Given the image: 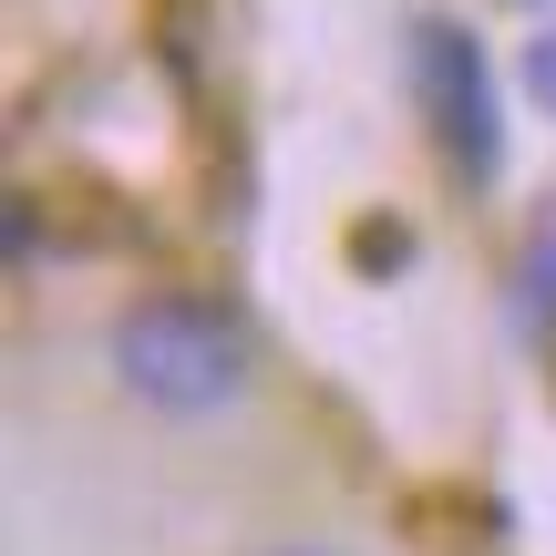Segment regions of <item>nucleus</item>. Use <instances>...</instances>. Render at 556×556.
Returning a JSON list of instances; mask_svg holds the SVG:
<instances>
[{
	"instance_id": "5",
	"label": "nucleus",
	"mask_w": 556,
	"mask_h": 556,
	"mask_svg": "<svg viewBox=\"0 0 556 556\" xmlns=\"http://www.w3.org/2000/svg\"><path fill=\"white\" fill-rule=\"evenodd\" d=\"M11 258H41V206L11 197Z\"/></svg>"
},
{
	"instance_id": "4",
	"label": "nucleus",
	"mask_w": 556,
	"mask_h": 556,
	"mask_svg": "<svg viewBox=\"0 0 556 556\" xmlns=\"http://www.w3.org/2000/svg\"><path fill=\"white\" fill-rule=\"evenodd\" d=\"M526 93H536V114H556V21L526 41Z\"/></svg>"
},
{
	"instance_id": "6",
	"label": "nucleus",
	"mask_w": 556,
	"mask_h": 556,
	"mask_svg": "<svg viewBox=\"0 0 556 556\" xmlns=\"http://www.w3.org/2000/svg\"><path fill=\"white\" fill-rule=\"evenodd\" d=\"M413 258V238H392V227H371V238H361V268H402Z\"/></svg>"
},
{
	"instance_id": "7",
	"label": "nucleus",
	"mask_w": 556,
	"mask_h": 556,
	"mask_svg": "<svg viewBox=\"0 0 556 556\" xmlns=\"http://www.w3.org/2000/svg\"><path fill=\"white\" fill-rule=\"evenodd\" d=\"M278 556H330V546H278Z\"/></svg>"
},
{
	"instance_id": "3",
	"label": "nucleus",
	"mask_w": 556,
	"mask_h": 556,
	"mask_svg": "<svg viewBox=\"0 0 556 556\" xmlns=\"http://www.w3.org/2000/svg\"><path fill=\"white\" fill-rule=\"evenodd\" d=\"M516 319L526 330L556 319V197L536 206V227H526V248H516Z\"/></svg>"
},
{
	"instance_id": "2",
	"label": "nucleus",
	"mask_w": 556,
	"mask_h": 556,
	"mask_svg": "<svg viewBox=\"0 0 556 556\" xmlns=\"http://www.w3.org/2000/svg\"><path fill=\"white\" fill-rule=\"evenodd\" d=\"M402 62H413V114H422V135H433V155L454 165L464 186H495L505 176V93H495L484 41L464 31L454 11H422Z\"/></svg>"
},
{
	"instance_id": "1",
	"label": "nucleus",
	"mask_w": 556,
	"mask_h": 556,
	"mask_svg": "<svg viewBox=\"0 0 556 556\" xmlns=\"http://www.w3.org/2000/svg\"><path fill=\"white\" fill-rule=\"evenodd\" d=\"M258 371V340L217 289H155L114 319V381L155 413H227Z\"/></svg>"
}]
</instances>
